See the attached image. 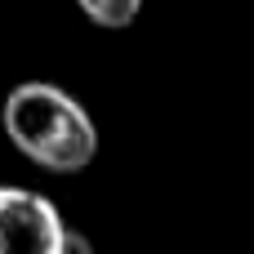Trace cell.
<instances>
[{
    "mask_svg": "<svg viewBox=\"0 0 254 254\" xmlns=\"http://www.w3.org/2000/svg\"><path fill=\"white\" fill-rule=\"evenodd\" d=\"M4 134L9 143L54 174H76L98 152V129L89 112L49 80H22L4 98Z\"/></svg>",
    "mask_w": 254,
    "mask_h": 254,
    "instance_id": "obj_1",
    "label": "cell"
},
{
    "mask_svg": "<svg viewBox=\"0 0 254 254\" xmlns=\"http://www.w3.org/2000/svg\"><path fill=\"white\" fill-rule=\"evenodd\" d=\"M67 254H89V250H85V241H80V237H71V246H67Z\"/></svg>",
    "mask_w": 254,
    "mask_h": 254,
    "instance_id": "obj_4",
    "label": "cell"
},
{
    "mask_svg": "<svg viewBox=\"0 0 254 254\" xmlns=\"http://www.w3.org/2000/svg\"><path fill=\"white\" fill-rule=\"evenodd\" d=\"M71 232L49 196L0 188V254H67Z\"/></svg>",
    "mask_w": 254,
    "mask_h": 254,
    "instance_id": "obj_2",
    "label": "cell"
},
{
    "mask_svg": "<svg viewBox=\"0 0 254 254\" xmlns=\"http://www.w3.org/2000/svg\"><path fill=\"white\" fill-rule=\"evenodd\" d=\"M80 13L98 27H129L143 9V0H76Z\"/></svg>",
    "mask_w": 254,
    "mask_h": 254,
    "instance_id": "obj_3",
    "label": "cell"
}]
</instances>
